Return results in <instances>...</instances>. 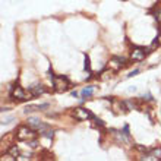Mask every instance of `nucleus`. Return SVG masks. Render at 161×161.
<instances>
[{"label": "nucleus", "instance_id": "obj_1", "mask_svg": "<svg viewBox=\"0 0 161 161\" xmlns=\"http://www.w3.org/2000/svg\"><path fill=\"white\" fill-rule=\"evenodd\" d=\"M53 87L57 92H63L70 88V82L66 76H57V78L54 76L53 78Z\"/></svg>", "mask_w": 161, "mask_h": 161}, {"label": "nucleus", "instance_id": "obj_2", "mask_svg": "<svg viewBox=\"0 0 161 161\" xmlns=\"http://www.w3.org/2000/svg\"><path fill=\"white\" fill-rule=\"evenodd\" d=\"M35 129H32L31 126L26 127V126H21L18 129V133H16V138L18 141H29V139L35 138Z\"/></svg>", "mask_w": 161, "mask_h": 161}, {"label": "nucleus", "instance_id": "obj_3", "mask_svg": "<svg viewBox=\"0 0 161 161\" xmlns=\"http://www.w3.org/2000/svg\"><path fill=\"white\" fill-rule=\"evenodd\" d=\"M72 116H73L76 120H88V119H94V114H92L91 111L87 110V109H82V107L75 109L73 113H72Z\"/></svg>", "mask_w": 161, "mask_h": 161}, {"label": "nucleus", "instance_id": "obj_4", "mask_svg": "<svg viewBox=\"0 0 161 161\" xmlns=\"http://www.w3.org/2000/svg\"><path fill=\"white\" fill-rule=\"evenodd\" d=\"M145 56H146V51L144 48H133V51L130 54V59L133 62H142L145 59Z\"/></svg>", "mask_w": 161, "mask_h": 161}, {"label": "nucleus", "instance_id": "obj_5", "mask_svg": "<svg viewBox=\"0 0 161 161\" xmlns=\"http://www.w3.org/2000/svg\"><path fill=\"white\" fill-rule=\"evenodd\" d=\"M12 97H13V98H18V100H21V101H23V100H28L26 92L23 91L21 87H18V85L13 88V91H12Z\"/></svg>", "mask_w": 161, "mask_h": 161}, {"label": "nucleus", "instance_id": "obj_6", "mask_svg": "<svg viewBox=\"0 0 161 161\" xmlns=\"http://www.w3.org/2000/svg\"><path fill=\"white\" fill-rule=\"evenodd\" d=\"M123 65H125V59H122V57H113V59H110V63H109V66L114 70L122 69Z\"/></svg>", "mask_w": 161, "mask_h": 161}, {"label": "nucleus", "instance_id": "obj_7", "mask_svg": "<svg viewBox=\"0 0 161 161\" xmlns=\"http://www.w3.org/2000/svg\"><path fill=\"white\" fill-rule=\"evenodd\" d=\"M28 126H31V127H32V129H35V130L46 129V127H47L46 125H41V122H40L38 119H35V117H31V119H28Z\"/></svg>", "mask_w": 161, "mask_h": 161}, {"label": "nucleus", "instance_id": "obj_8", "mask_svg": "<svg viewBox=\"0 0 161 161\" xmlns=\"http://www.w3.org/2000/svg\"><path fill=\"white\" fill-rule=\"evenodd\" d=\"M44 92H46V88H44L43 85H35V87H32V88H31V95H32V97L43 95Z\"/></svg>", "mask_w": 161, "mask_h": 161}, {"label": "nucleus", "instance_id": "obj_9", "mask_svg": "<svg viewBox=\"0 0 161 161\" xmlns=\"http://www.w3.org/2000/svg\"><path fill=\"white\" fill-rule=\"evenodd\" d=\"M92 94H94V88H92V87H87V88H84L82 92H81V95H82L84 100H85V98H90Z\"/></svg>", "mask_w": 161, "mask_h": 161}, {"label": "nucleus", "instance_id": "obj_10", "mask_svg": "<svg viewBox=\"0 0 161 161\" xmlns=\"http://www.w3.org/2000/svg\"><path fill=\"white\" fill-rule=\"evenodd\" d=\"M151 157L154 160H161V148H154L151 152Z\"/></svg>", "mask_w": 161, "mask_h": 161}, {"label": "nucleus", "instance_id": "obj_11", "mask_svg": "<svg viewBox=\"0 0 161 161\" xmlns=\"http://www.w3.org/2000/svg\"><path fill=\"white\" fill-rule=\"evenodd\" d=\"M9 154H10V155H13V157H18V154H19V149H18L16 146H10V149H9Z\"/></svg>", "mask_w": 161, "mask_h": 161}, {"label": "nucleus", "instance_id": "obj_12", "mask_svg": "<svg viewBox=\"0 0 161 161\" xmlns=\"http://www.w3.org/2000/svg\"><path fill=\"white\" fill-rule=\"evenodd\" d=\"M85 69L88 70V72L91 70V65H90V57H88L87 54H85Z\"/></svg>", "mask_w": 161, "mask_h": 161}, {"label": "nucleus", "instance_id": "obj_13", "mask_svg": "<svg viewBox=\"0 0 161 161\" xmlns=\"http://www.w3.org/2000/svg\"><path fill=\"white\" fill-rule=\"evenodd\" d=\"M155 19H157V22H161V9L155 12Z\"/></svg>", "mask_w": 161, "mask_h": 161}, {"label": "nucleus", "instance_id": "obj_14", "mask_svg": "<svg viewBox=\"0 0 161 161\" xmlns=\"http://www.w3.org/2000/svg\"><path fill=\"white\" fill-rule=\"evenodd\" d=\"M138 73H139V70H138V69H135L133 72H130V73L127 75V78H132V76H135V75H138Z\"/></svg>", "mask_w": 161, "mask_h": 161}, {"label": "nucleus", "instance_id": "obj_15", "mask_svg": "<svg viewBox=\"0 0 161 161\" xmlns=\"http://www.w3.org/2000/svg\"><path fill=\"white\" fill-rule=\"evenodd\" d=\"M53 135H54V133H53V130H51V132L48 130V132H46V133H44V136H46V138H53Z\"/></svg>", "mask_w": 161, "mask_h": 161}, {"label": "nucleus", "instance_id": "obj_16", "mask_svg": "<svg viewBox=\"0 0 161 161\" xmlns=\"http://www.w3.org/2000/svg\"><path fill=\"white\" fill-rule=\"evenodd\" d=\"M123 132H125V135H126V136H129V126H127V125L125 126V129H123Z\"/></svg>", "mask_w": 161, "mask_h": 161}, {"label": "nucleus", "instance_id": "obj_17", "mask_svg": "<svg viewBox=\"0 0 161 161\" xmlns=\"http://www.w3.org/2000/svg\"><path fill=\"white\" fill-rule=\"evenodd\" d=\"M37 145H38V144H37L35 141H32V142H29V146H31V148H35Z\"/></svg>", "mask_w": 161, "mask_h": 161}]
</instances>
